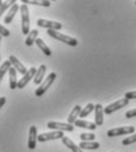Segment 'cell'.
Returning a JSON list of instances; mask_svg holds the SVG:
<instances>
[{
	"instance_id": "6da1fadb",
	"label": "cell",
	"mask_w": 136,
	"mask_h": 152,
	"mask_svg": "<svg viewBox=\"0 0 136 152\" xmlns=\"http://www.w3.org/2000/svg\"><path fill=\"white\" fill-rule=\"evenodd\" d=\"M20 14H21V32L23 34L27 36L30 33V14H29V7L27 5L23 4L20 7Z\"/></svg>"
},
{
	"instance_id": "7a4b0ae2",
	"label": "cell",
	"mask_w": 136,
	"mask_h": 152,
	"mask_svg": "<svg viewBox=\"0 0 136 152\" xmlns=\"http://www.w3.org/2000/svg\"><path fill=\"white\" fill-rule=\"evenodd\" d=\"M47 34L50 37H52L53 39H57L64 44H67L69 46H77L78 41L76 38H72L70 36H67V34H63L62 32H58V31H53V30H47Z\"/></svg>"
},
{
	"instance_id": "3957f363",
	"label": "cell",
	"mask_w": 136,
	"mask_h": 152,
	"mask_svg": "<svg viewBox=\"0 0 136 152\" xmlns=\"http://www.w3.org/2000/svg\"><path fill=\"white\" fill-rule=\"evenodd\" d=\"M56 73L55 72H52V73H50L49 76L46 77V79H44V81L40 84V86L35 90V92H34V94H35V97H41L49 88H50V86L53 84V81H55V79H56Z\"/></svg>"
},
{
	"instance_id": "277c9868",
	"label": "cell",
	"mask_w": 136,
	"mask_h": 152,
	"mask_svg": "<svg viewBox=\"0 0 136 152\" xmlns=\"http://www.w3.org/2000/svg\"><path fill=\"white\" fill-rule=\"evenodd\" d=\"M135 132L134 126H121L116 129H111L106 132L108 137H117V136H124V134H132Z\"/></svg>"
},
{
	"instance_id": "5b68a950",
	"label": "cell",
	"mask_w": 136,
	"mask_h": 152,
	"mask_svg": "<svg viewBox=\"0 0 136 152\" xmlns=\"http://www.w3.org/2000/svg\"><path fill=\"white\" fill-rule=\"evenodd\" d=\"M128 103H129L128 99L122 98V99H120V100H117V102H115V103H112V104H109L106 107H104L103 111H104L105 114H111V113H114L115 111H118V110H121L122 107L127 106Z\"/></svg>"
},
{
	"instance_id": "8992f818",
	"label": "cell",
	"mask_w": 136,
	"mask_h": 152,
	"mask_svg": "<svg viewBox=\"0 0 136 152\" xmlns=\"http://www.w3.org/2000/svg\"><path fill=\"white\" fill-rule=\"evenodd\" d=\"M64 137V133L62 131H52V132H47V133H41L38 134V142L40 143H45L49 140H56V139H62Z\"/></svg>"
},
{
	"instance_id": "52a82bcc",
	"label": "cell",
	"mask_w": 136,
	"mask_h": 152,
	"mask_svg": "<svg viewBox=\"0 0 136 152\" xmlns=\"http://www.w3.org/2000/svg\"><path fill=\"white\" fill-rule=\"evenodd\" d=\"M37 25L39 27H45L47 30H53V31H59L63 27L61 23L52 21V20H46V19H38L37 20Z\"/></svg>"
},
{
	"instance_id": "ba28073f",
	"label": "cell",
	"mask_w": 136,
	"mask_h": 152,
	"mask_svg": "<svg viewBox=\"0 0 136 152\" xmlns=\"http://www.w3.org/2000/svg\"><path fill=\"white\" fill-rule=\"evenodd\" d=\"M47 127L53 130V131H73L75 126L68 124V123H59V121H49Z\"/></svg>"
},
{
	"instance_id": "9c48e42d",
	"label": "cell",
	"mask_w": 136,
	"mask_h": 152,
	"mask_svg": "<svg viewBox=\"0 0 136 152\" xmlns=\"http://www.w3.org/2000/svg\"><path fill=\"white\" fill-rule=\"evenodd\" d=\"M35 72H37V69H34V67H31L30 70H27L26 75H24V76H23V78H21L20 80H18L17 88H24V87H25V86L29 84V81H30L31 79H33V78H34Z\"/></svg>"
},
{
	"instance_id": "30bf717a",
	"label": "cell",
	"mask_w": 136,
	"mask_h": 152,
	"mask_svg": "<svg viewBox=\"0 0 136 152\" xmlns=\"http://www.w3.org/2000/svg\"><path fill=\"white\" fill-rule=\"evenodd\" d=\"M37 142H38V133H37V127L31 126L30 131H29V140H27V146L30 150H34L37 146Z\"/></svg>"
},
{
	"instance_id": "8fae6325",
	"label": "cell",
	"mask_w": 136,
	"mask_h": 152,
	"mask_svg": "<svg viewBox=\"0 0 136 152\" xmlns=\"http://www.w3.org/2000/svg\"><path fill=\"white\" fill-rule=\"evenodd\" d=\"M8 60H10V63H11L12 67H13L16 71H18L19 73H21L23 76H24V75H26V72H27L26 67H25V66H24V65L18 60V58H17L16 56H10Z\"/></svg>"
},
{
	"instance_id": "7c38bea8",
	"label": "cell",
	"mask_w": 136,
	"mask_h": 152,
	"mask_svg": "<svg viewBox=\"0 0 136 152\" xmlns=\"http://www.w3.org/2000/svg\"><path fill=\"white\" fill-rule=\"evenodd\" d=\"M103 114H104V111H103V106L101 104H96L95 105V124L96 126H101L103 124Z\"/></svg>"
},
{
	"instance_id": "4fadbf2b",
	"label": "cell",
	"mask_w": 136,
	"mask_h": 152,
	"mask_svg": "<svg viewBox=\"0 0 136 152\" xmlns=\"http://www.w3.org/2000/svg\"><path fill=\"white\" fill-rule=\"evenodd\" d=\"M45 72H46V66H45V65H40V67L37 70V72H35L34 78H33V83L35 85H40V84L43 83Z\"/></svg>"
},
{
	"instance_id": "5bb4252c",
	"label": "cell",
	"mask_w": 136,
	"mask_h": 152,
	"mask_svg": "<svg viewBox=\"0 0 136 152\" xmlns=\"http://www.w3.org/2000/svg\"><path fill=\"white\" fill-rule=\"evenodd\" d=\"M19 7H20V6H19L18 4H14V5L8 10V12H7L6 17H5V23H6V24H11V23H12V20L14 19L17 12L19 11Z\"/></svg>"
},
{
	"instance_id": "9a60e30c",
	"label": "cell",
	"mask_w": 136,
	"mask_h": 152,
	"mask_svg": "<svg viewBox=\"0 0 136 152\" xmlns=\"http://www.w3.org/2000/svg\"><path fill=\"white\" fill-rule=\"evenodd\" d=\"M34 44L40 48V51L45 54V56H47V57H50V56H52V51L50 50V47L44 42V40L40 38H37V40L34 41Z\"/></svg>"
},
{
	"instance_id": "2e32d148",
	"label": "cell",
	"mask_w": 136,
	"mask_h": 152,
	"mask_svg": "<svg viewBox=\"0 0 136 152\" xmlns=\"http://www.w3.org/2000/svg\"><path fill=\"white\" fill-rule=\"evenodd\" d=\"M78 146L81 150H97L101 145L97 142H81Z\"/></svg>"
},
{
	"instance_id": "e0dca14e",
	"label": "cell",
	"mask_w": 136,
	"mask_h": 152,
	"mask_svg": "<svg viewBox=\"0 0 136 152\" xmlns=\"http://www.w3.org/2000/svg\"><path fill=\"white\" fill-rule=\"evenodd\" d=\"M8 77H10V88L16 90L18 85V79H17V71L13 67L8 70Z\"/></svg>"
},
{
	"instance_id": "ac0fdd59",
	"label": "cell",
	"mask_w": 136,
	"mask_h": 152,
	"mask_svg": "<svg viewBox=\"0 0 136 152\" xmlns=\"http://www.w3.org/2000/svg\"><path fill=\"white\" fill-rule=\"evenodd\" d=\"M73 124H75V126H78V127H82V129H89V130H95L97 127L95 123H90V121H86V120H83V119H77Z\"/></svg>"
},
{
	"instance_id": "d6986e66",
	"label": "cell",
	"mask_w": 136,
	"mask_h": 152,
	"mask_svg": "<svg viewBox=\"0 0 136 152\" xmlns=\"http://www.w3.org/2000/svg\"><path fill=\"white\" fill-rule=\"evenodd\" d=\"M81 111H82V107L79 106V105H76L73 109H72V111H71V113L69 114L68 117V124H73L76 120H77V117H79V113H81Z\"/></svg>"
},
{
	"instance_id": "ffe728a7",
	"label": "cell",
	"mask_w": 136,
	"mask_h": 152,
	"mask_svg": "<svg viewBox=\"0 0 136 152\" xmlns=\"http://www.w3.org/2000/svg\"><path fill=\"white\" fill-rule=\"evenodd\" d=\"M62 140H63V144H64L67 148H69L70 150H72V152H83L81 149H79V146L76 145L69 137H65V136H64V137L62 138Z\"/></svg>"
},
{
	"instance_id": "44dd1931",
	"label": "cell",
	"mask_w": 136,
	"mask_h": 152,
	"mask_svg": "<svg viewBox=\"0 0 136 152\" xmlns=\"http://www.w3.org/2000/svg\"><path fill=\"white\" fill-rule=\"evenodd\" d=\"M38 31L37 30H32V31H30V33L27 34V38L25 40V44H26V46H32L34 44V41L37 40L38 38Z\"/></svg>"
},
{
	"instance_id": "7402d4cb",
	"label": "cell",
	"mask_w": 136,
	"mask_h": 152,
	"mask_svg": "<svg viewBox=\"0 0 136 152\" xmlns=\"http://www.w3.org/2000/svg\"><path fill=\"white\" fill-rule=\"evenodd\" d=\"M11 67H12V65H11L10 60H6V61L2 63V65L0 66V83H1V80H2L4 76L8 72V70H10Z\"/></svg>"
},
{
	"instance_id": "603a6c76",
	"label": "cell",
	"mask_w": 136,
	"mask_h": 152,
	"mask_svg": "<svg viewBox=\"0 0 136 152\" xmlns=\"http://www.w3.org/2000/svg\"><path fill=\"white\" fill-rule=\"evenodd\" d=\"M23 4L27 5V4H31V5H37V6H44V7H50L51 6V1H47V0H44V1H34V0H23Z\"/></svg>"
},
{
	"instance_id": "cb8c5ba5",
	"label": "cell",
	"mask_w": 136,
	"mask_h": 152,
	"mask_svg": "<svg viewBox=\"0 0 136 152\" xmlns=\"http://www.w3.org/2000/svg\"><path fill=\"white\" fill-rule=\"evenodd\" d=\"M94 110H95V105L90 103V104H88V105H86V106H85V107H84V109L81 111L79 117H81V118H85V117H88L89 114L91 113Z\"/></svg>"
},
{
	"instance_id": "d4e9b609",
	"label": "cell",
	"mask_w": 136,
	"mask_h": 152,
	"mask_svg": "<svg viewBox=\"0 0 136 152\" xmlns=\"http://www.w3.org/2000/svg\"><path fill=\"white\" fill-rule=\"evenodd\" d=\"M14 4H17L14 0H12V1H6V2H4L1 6H0V17L2 15V13H5L7 10H10Z\"/></svg>"
},
{
	"instance_id": "484cf974",
	"label": "cell",
	"mask_w": 136,
	"mask_h": 152,
	"mask_svg": "<svg viewBox=\"0 0 136 152\" xmlns=\"http://www.w3.org/2000/svg\"><path fill=\"white\" fill-rule=\"evenodd\" d=\"M95 137H96V136L92 134V133H82V134L79 136L81 142H94Z\"/></svg>"
},
{
	"instance_id": "4316f807",
	"label": "cell",
	"mask_w": 136,
	"mask_h": 152,
	"mask_svg": "<svg viewBox=\"0 0 136 152\" xmlns=\"http://www.w3.org/2000/svg\"><path fill=\"white\" fill-rule=\"evenodd\" d=\"M134 143H136V133L133 134V136L127 137L126 139L122 140V144H123V145H130V144H134Z\"/></svg>"
},
{
	"instance_id": "83f0119b",
	"label": "cell",
	"mask_w": 136,
	"mask_h": 152,
	"mask_svg": "<svg viewBox=\"0 0 136 152\" xmlns=\"http://www.w3.org/2000/svg\"><path fill=\"white\" fill-rule=\"evenodd\" d=\"M10 34H11V32L6 27H4L2 25H0V36L1 37H10Z\"/></svg>"
},
{
	"instance_id": "f1b7e54d",
	"label": "cell",
	"mask_w": 136,
	"mask_h": 152,
	"mask_svg": "<svg viewBox=\"0 0 136 152\" xmlns=\"http://www.w3.org/2000/svg\"><path fill=\"white\" fill-rule=\"evenodd\" d=\"M126 99H136V91H130V92H127L126 96H124Z\"/></svg>"
},
{
	"instance_id": "f546056e",
	"label": "cell",
	"mask_w": 136,
	"mask_h": 152,
	"mask_svg": "<svg viewBox=\"0 0 136 152\" xmlns=\"http://www.w3.org/2000/svg\"><path fill=\"white\" fill-rule=\"evenodd\" d=\"M126 117H127V118H134V117H136V109L127 111V112H126Z\"/></svg>"
},
{
	"instance_id": "4dcf8cb0",
	"label": "cell",
	"mask_w": 136,
	"mask_h": 152,
	"mask_svg": "<svg viewBox=\"0 0 136 152\" xmlns=\"http://www.w3.org/2000/svg\"><path fill=\"white\" fill-rule=\"evenodd\" d=\"M5 103H6V98L5 97H0V109L5 105Z\"/></svg>"
},
{
	"instance_id": "1f68e13d",
	"label": "cell",
	"mask_w": 136,
	"mask_h": 152,
	"mask_svg": "<svg viewBox=\"0 0 136 152\" xmlns=\"http://www.w3.org/2000/svg\"><path fill=\"white\" fill-rule=\"evenodd\" d=\"M1 39H2V37H1V36H0V45H1Z\"/></svg>"
},
{
	"instance_id": "d6a6232c",
	"label": "cell",
	"mask_w": 136,
	"mask_h": 152,
	"mask_svg": "<svg viewBox=\"0 0 136 152\" xmlns=\"http://www.w3.org/2000/svg\"><path fill=\"white\" fill-rule=\"evenodd\" d=\"M2 4H4V2H2V1H1V0H0V6H1V5H2Z\"/></svg>"
},
{
	"instance_id": "836d02e7",
	"label": "cell",
	"mask_w": 136,
	"mask_h": 152,
	"mask_svg": "<svg viewBox=\"0 0 136 152\" xmlns=\"http://www.w3.org/2000/svg\"><path fill=\"white\" fill-rule=\"evenodd\" d=\"M135 5H136V1H135Z\"/></svg>"
}]
</instances>
